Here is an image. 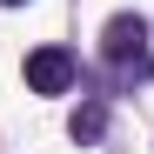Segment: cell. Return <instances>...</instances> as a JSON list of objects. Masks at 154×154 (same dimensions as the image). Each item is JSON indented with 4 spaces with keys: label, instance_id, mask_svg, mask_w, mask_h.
<instances>
[{
    "label": "cell",
    "instance_id": "1",
    "mask_svg": "<svg viewBox=\"0 0 154 154\" xmlns=\"http://www.w3.org/2000/svg\"><path fill=\"white\" fill-rule=\"evenodd\" d=\"M100 60L134 74V81H147L154 74V54H147V20L141 14H114L107 27H100Z\"/></svg>",
    "mask_w": 154,
    "mask_h": 154
},
{
    "label": "cell",
    "instance_id": "2",
    "mask_svg": "<svg viewBox=\"0 0 154 154\" xmlns=\"http://www.w3.org/2000/svg\"><path fill=\"white\" fill-rule=\"evenodd\" d=\"M74 74H81V67H74L67 47H34V54H27V87L34 94H67Z\"/></svg>",
    "mask_w": 154,
    "mask_h": 154
},
{
    "label": "cell",
    "instance_id": "3",
    "mask_svg": "<svg viewBox=\"0 0 154 154\" xmlns=\"http://www.w3.org/2000/svg\"><path fill=\"white\" fill-rule=\"evenodd\" d=\"M100 127H107V107H100V100H81L74 121H67V134L74 141H100Z\"/></svg>",
    "mask_w": 154,
    "mask_h": 154
},
{
    "label": "cell",
    "instance_id": "4",
    "mask_svg": "<svg viewBox=\"0 0 154 154\" xmlns=\"http://www.w3.org/2000/svg\"><path fill=\"white\" fill-rule=\"evenodd\" d=\"M0 7H27V0H0Z\"/></svg>",
    "mask_w": 154,
    "mask_h": 154
}]
</instances>
